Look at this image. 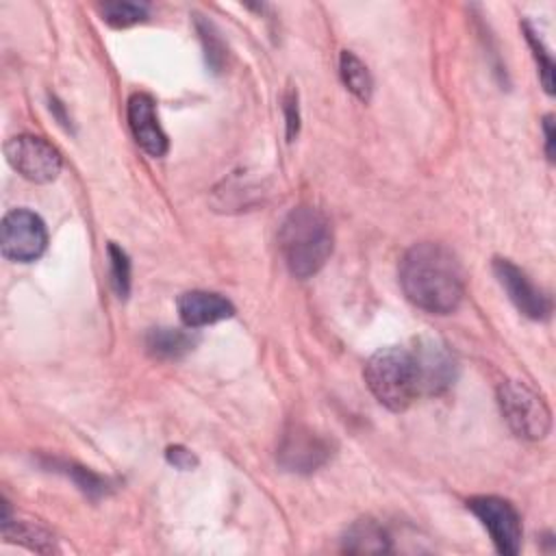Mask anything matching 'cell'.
Returning a JSON list of instances; mask_svg holds the SVG:
<instances>
[{"instance_id":"obj_24","label":"cell","mask_w":556,"mask_h":556,"mask_svg":"<svg viewBox=\"0 0 556 556\" xmlns=\"http://www.w3.org/2000/svg\"><path fill=\"white\" fill-rule=\"evenodd\" d=\"M543 135H545V154L554 161V115L543 117Z\"/></svg>"},{"instance_id":"obj_23","label":"cell","mask_w":556,"mask_h":556,"mask_svg":"<svg viewBox=\"0 0 556 556\" xmlns=\"http://www.w3.org/2000/svg\"><path fill=\"white\" fill-rule=\"evenodd\" d=\"M165 458L172 467H176L180 471H189V469L198 467V456L191 450H187L185 445H169L165 450Z\"/></svg>"},{"instance_id":"obj_12","label":"cell","mask_w":556,"mask_h":556,"mask_svg":"<svg viewBox=\"0 0 556 556\" xmlns=\"http://www.w3.org/2000/svg\"><path fill=\"white\" fill-rule=\"evenodd\" d=\"M178 317L187 328H202L228 319L235 315V306L228 298L213 291H187L176 302Z\"/></svg>"},{"instance_id":"obj_22","label":"cell","mask_w":556,"mask_h":556,"mask_svg":"<svg viewBox=\"0 0 556 556\" xmlns=\"http://www.w3.org/2000/svg\"><path fill=\"white\" fill-rule=\"evenodd\" d=\"M282 109H285V119H287V139L293 141L300 132V111H298V93L293 89H289L285 93L282 100Z\"/></svg>"},{"instance_id":"obj_17","label":"cell","mask_w":556,"mask_h":556,"mask_svg":"<svg viewBox=\"0 0 556 556\" xmlns=\"http://www.w3.org/2000/svg\"><path fill=\"white\" fill-rule=\"evenodd\" d=\"M150 7L146 2H104L100 4L102 20L113 28H128L148 17Z\"/></svg>"},{"instance_id":"obj_19","label":"cell","mask_w":556,"mask_h":556,"mask_svg":"<svg viewBox=\"0 0 556 556\" xmlns=\"http://www.w3.org/2000/svg\"><path fill=\"white\" fill-rule=\"evenodd\" d=\"M63 471L74 480V484L85 493V495H89L91 500H98V497H102V495H106L109 493V480L106 478H102V476H98V473H93L91 469H87V467H80V465H74V463H65L63 465Z\"/></svg>"},{"instance_id":"obj_6","label":"cell","mask_w":556,"mask_h":556,"mask_svg":"<svg viewBox=\"0 0 556 556\" xmlns=\"http://www.w3.org/2000/svg\"><path fill=\"white\" fill-rule=\"evenodd\" d=\"M467 508L489 530L495 549L515 556L521 549V517L517 508L497 495H476L467 500Z\"/></svg>"},{"instance_id":"obj_4","label":"cell","mask_w":556,"mask_h":556,"mask_svg":"<svg viewBox=\"0 0 556 556\" xmlns=\"http://www.w3.org/2000/svg\"><path fill=\"white\" fill-rule=\"evenodd\" d=\"M500 410L510 430L530 441L547 437L552 428V413L545 400L521 380H504L497 387Z\"/></svg>"},{"instance_id":"obj_8","label":"cell","mask_w":556,"mask_h":556,"mask_svg":"<svg viewBox=\"0 0 556 556\" xmlns=\"http://www.w3.org/2000/svg\"><path fill=\"white\" fill-rule=\"evenodd\" d=\"M332 456V445L326 437L306 426L287 430L278 445V463L293 473H313Z\"/></svg>"},{"instance_id":"obj_1","label":"cell","mask_w":556,"mask_h":556,"mask_svg":"<svg viewBox=\"0 0 556 556\" xmlns=\"http://www.w3.org/2000/svg\"><path fill=\"white\" fill-rule=\"evenodd\" d=\"M400 287L408 302L432 315L454 313L465 295L458 258L443 243L410 245L400 261Z\"/></svg>"},{"instance_id":"obj_9","label":"cell","mask_w":556,"mask_h":556,"mask_svg":"<svg viewBox=\"0 0 556 556\" xmlns=\"http://www.w3.org/2000/svg\"><path fill=\"white\" fill-rule=\"evenodd\" d=\"M493 274L521 315L536 321L549 317L552 302L547 293H543L513 261L493 258Z\"/></svg>"},{"instance_id":"obj_3","label":"cell","mask_w":556,"mask_h":556,"mask_svg":"<svg viewBox=\"0 0 556 556\" xmlns=\"http://www.w3.org/2000/svg\"><path fill=\"white\" fill-rule=\"evenodd\" d=\"M363 376L374 397L393 413L406 410L421 395L417 358L406 348H380L369 356Z\"/></svg>"},{"instance_id":"obj_21","label":"cell","mask_w":556,"mask_h":556,"mask_svg":"<svg viewBox=\"0 0 556 556\" xmlns=\"http://www.w3.org/2000/svg\"><path fill=\"white\" fill-rule=\"evenodd\" d=\"M523 33H526V39H528V43L534 52L536 63H539V74H541V83H543L545 91L554 93V61H552L549 52L545 50L541 37L536 35V30L528 22H523Z\"/></svg>"},{"instance_id":"obj_11","label":"cell","mask_w":556,"mask_h":556,"mask_svg":"<svg viewBox=\"0 0 556 556\" xmlns=\"http://www.w3.org/2000/svg\"><path fill=\"white\" fill-rule=\"evenodd\" d=\"M419 367L421 393H441L456 378V361L439 339H421L413 352Z\"/></svg>"},{"instance_id":"obj_2","label":"cell","mask_w":556,"mask_h":556,"mask_svg":"<svg viewBox=\"0 0 556 556\" xmlns=\"http://www.w3.org/2000/svg\"><path fill=\"white\" fill-rule=\"evenodd\" d=\"M332 226L315 206L289 211L278 230V245L287 269L295 278L315 276L332 254Z\"/></svg>"},{"instance_id":"obj_16","label":"cell","mask_w":556,"mask_h":556,"mask_svg":"<svg viewBox=\"0 0 556 556\" xmlns=\"http://www.w3.org/2000/svg\"><path fill=\"white\" fill-rule=\"evenodd\" d=\"M2 536L7 541H13V543H22L35 552H43V554H50L54 552V536L33 523V521H11V519H2Z\"/></svg>"},{"instance_id":"obj_10","label":"cell","mask_w":556,"mask_h":556,"mask_svg":"<svg viewBox=\"0 0 556 556\" xmlns=\"http://www.w3.org/2000/svg\"><path fill=\"white\" fill-rule=\"evenodd\" d=\"M126 115L130 132L139 148L154 159L163 156L169 148V141L159 124L154 100L148 93H132L126 104Z\"/></svg>"},{"instance_id":"obj_18","label":"cell","mask_w":556,"mask_h":556,"mask_svg":"<svg viewBox=\"0 0 556 556\" xmlns=\"http://www.w3.org/2000/svg\"><path fill=\"white\" fill-rule=\"evenodd\" d=\"M195 30L200 35L202 48H204V56H206V65L219 74L224 70L226 63V46L217 33V28L213 26V22L204 20L202 15H195Z\"/></svg>"},{"instance_id":"obj_13","label":"cell","mask_w":556,"mask_h":556,"mask_svg":"<svg viewBox=\"0 0 556 556\" xmlns=\"http://www.w3.org/2000/svg\"><path fill=\"white\" fill-rule=\"evenodd\" d=\"M341 547L348 554H382L391 549V539L378 521L358 519L345 530Z\"/></svg>"},{"instance_id":"obj_14","label":"cell","mask_w":556,"mask_h":556,"mask_svg":"<svg viewBox=\"0 0 556 556\" xmlns=\"http://www.w3.org/2000/svg\"><path fill=\"white\" fill-rule=\"evenodd\" d=\"M195 337L178 328H152L146 334V352L161 361H174L191 352Z\"/></svg>"},{"instance_id":"obj_7","label":"cell","mask_w":556,"mask_h":556,"mask_svg":"<svg viewBox=\"0 0 556 556\" xmlns=\"http://www.w3.org/2000/svg\"><path fill=\"white\" fill-rule=\"evenodd\" d=\"M46 243V224L37 213L28 208H15L4 215L0 228V250L4 258L15 263H30L43 254Z\"/></svg>"},{"instance_id":"obj_5","label":"cell","mask_w":556,"mask_h":556,"mask_svg":"<svg viewBox=\"0 0 556 556\" xmlns=\"http://www.w3.org/2000/svg\"><path fill=\"white\" fill-rule=\"evenodd\" d=\"M4 154L9 165L26 180L46 185L56 180L63 167L59 150L41 137L20 135L4 143Z\"/></svg>"},{"instance_id":"obj_15","label":"cell","mask_w":556,"mask_h":556,"mask_svg":"<svg viewBox=\"0 0 556 556\" xmlns=\"http://www.w3.org/2000/svg\"><path fill=\"white\" fill-rule=\"evenodd\" d=\"M339 72H341V80L348 87L350 93H354L361 102H369L371 93H374V78L367 70V65L350 50L341 52L339 59Z\"/></svg>"},{"instance_id":"obj_20","label":"cell","mask_w":556,"mask_h":556,"mask_svg":"<svg viewBox=\"0 0 556 556\" xmlns=\"http://www.w3.org/2000/svg\"><path fill=\"white\" fill-rule=\"evenodd\" d=\"M109 267H111V285L119 298H128L130 293V261L128 254L117 248L115 243H109Z\"/></svg>"}]
</instances>
